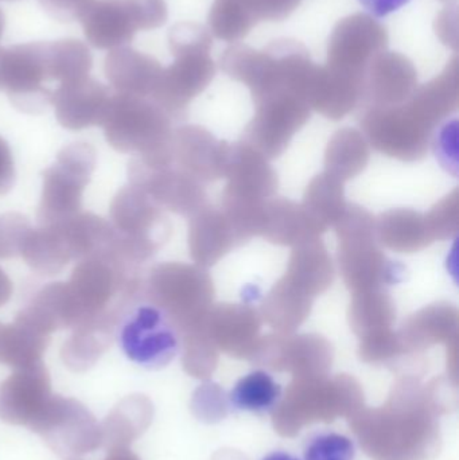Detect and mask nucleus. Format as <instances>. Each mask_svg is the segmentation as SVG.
Instances as JSON below:
<instances>
[{
    "mask_svg": "<svg viewBox=\"0 0 459 460\" xmlns=\"http://www.w3.org/2000/svg\"><path fill=\"white\" fill-rule=\"evenodd\" d=\"M212 46V34L202 24L182 22L172 27L169 48L175 59L169 67H163L151 94L167 113L182 110L209 85L216 75L210 57Z\"/></svg>",
    "mask_w": 459,
    "mask_h": 460,
    "instance_id": "nucleus-1",
    "label": "nucleus"
},
{
    "mask_svg": "<svg viewBox=\"0 0 459 460\" xmlns=\"http://www.w3.org/2000/svg\"><path fill=\"white\" fill-rule=\"evenodd\" d=\"M107 142L120 153L154 155L169 131V113L151 97L115 93L102 124Z\"/></svg>",
    "mask_w": 459,
    "mask_h": 460,
    "instance_id": "nucleus-2",
    "label": "nucleus"
},
{
    "mask_svg": "<svg viewBox=\"0 0 459 460\" xmlns=\"http://www.w3.org/2000/svg\"><path fill=\"white\" fill-rule=\"evenodd\" d=\"M119 346L127 358L145 369L167 367L180 351L172 316L155 303H140L119 322Z\"/></svg>",
    "mask_w": 459,
    "mask_h": 460,
    "instance_id": "nucleus-3",
    "label": "nucleus"
},
{
    "mask_svg": "<svg viewBox=\"0 0 459 460\" xmlns=\"http://www.w3.org/2000/svg\"><path fill=\"white\" fill-rule=\"evenodd\" d=\"M96 153L86 143H73L58 154L56 164L43 174L40 226L64 223L80 215L81 197L91 180Z\"/></svg>",
    "mask_w": 459,
    "mask_h": 460,
    "instance_id": "nucleus-4",
    "label": "nucleus"
},
{
    "mask_svg": "<svg viewBox=\"0 0 459 460\" xmlns=\"http://www.w3.org/2000/svg\"><path fill=\"white\" fill-rule=\"evenodd\" d=\"M48 42L0 48V92L22 112L38 113L51 104Z\"/></svg>",
    "mask_w": 459,
    "mask_h": 460,
    "instance_id": "nucleus-5",
    "label": "nucleus"
},
{
    "mask_svg": "<svg viewBox=\"0 0 459 460\" xmlns=\"http://www.w3.org/2000/svg\"><path fill=\"white\" fill-rule=\"evenodd\" d=\"M387 48V29L368 13H353L334 27L329 40L326 66L366 81L372 59Z\"/></svg>",
    "mask_w": 459,
    "mask_h": 460,
    "instance_id": "nucleus-6",
    "label": "nucleus"
},
{
    "mask_svg": "<svg viewBox=\"0 0 459 460\" xmlns=\"http://www.w3.org/2000/svg\"><path fill=\"white\" fill-rule=\"evenodd\" d=\"M110 97L112 93L107 86L86 75L59 84L54 91L51 104L56 108L57 120L62 127L84 129L102 126Z\"/></svg>",
    "mask_w": 459,
    "mask_h": 460,
    "instance_id": "nucleus-7",
    "label": "nucleus"
},
{
    "mask_svg": "<svg viewBox=\"0 0 459 460\" xmlns=\"http://www.w3.org/2000/svg\"><path fill=\"white\" fill-rule=\"evenodd\" d=\"M301 0H215L210 15L216 27L232 40H244L260 22L287 19Z\"/></svg>",
    "mask_w": 459,
    "mask_h": 460,
    "instance_id": "nucleus-8",
    "label": "nucleus"
},
{
    "mask_svg": "<svg viewBox=\"0 0 459 460\" xmlns=\"http://www.w3.org/2000/svg\"><path fill=\"white\" fill-rule=\"evenodd\" d=\"M417 69L406 56L385 50L369 64L364 93L377 105L387 108L411 97L417 89Z\"/></svg>",
    "mask_w": 459,
    "mask_h": 460,
    "instance_id": "nucleus-9",
    "label": "nucleus"
},
{
    "mask_svg": "<svg viewBox=\"0 0 459 460\" xmlns=\"http://www.w3.org/2000/svg\"><path fill=\"white\" fill-rule=\"evenodd\" d=\"M80 21L86 40L100 50L123 48L137 32L126 0H94Z\"/></svg>",
    "mask_w": 459,
    "mask_h": 460,
    "instance_id": "nucleus-10",
    "label": "nucleus"
},
{
    "mask_svg": "<svg viewBox=\"0 0 459 460\" xmlns=\"http://www.w3.org/2000/svg\"><path fill=\"white\" fill-rule=\"evenodd\" d=\"M162 70L155 58L127 46L113 49L105 57V75L116 93L151 97Z\"/></svg>",
    "mask_w": 459,
    "mask_h": 460,
    "instance_id": "nucleus-11",
    "label": "nucleus"
},
{
    "mask_svg": "<svg viewBox=\"0 0 459 460\" xmlns=\"http://www.w3.org/2000/svg\"><path fill=\"white\" fill-rule=\"evenodd\" d=\"M282 397V386L264 370H253L234 384L229 394L236 410L252 413H269Z\"/></svg>",
    "mask_w": 459,
    "mask_h": 460,
    "instance_id": "nucleus-12",
    "label": "nucleus"
},
{
    "mask_svg": "<svg viewBox=\"0 0 459 460\" xmlns=\"http://www.w3.org/2000/svg\"><path fill=\"white\" fill-rule=\"evenodd\" d=\"M48 54L51 81L59 84L86 77L93 64L88 46L77 40L48 42Z\"/></svg>",
    "mask_w": 459,
    "mask_h": 460,
    "instance_id": "nucleus-13",
    "label": "nucleus"
},
{
    "mask_svg": "<svg viewBox=\"0 0 459 460\" xmlns=\"http://www.w3.org/2000/svg\"><path fill=\"white\" fill-rule=\"evenodd\" d=\"M352 439L337 432H325L310 439L304 451L305 460H355Z\"/></svg>",
    "mask_w": 459,
    "mask_h": 460,
    "instance_id": "nucleus-14",
    "label": "nucleus"
},
{
    "mask_svg": "<svg viewBox=\"0 0 459 460\" xmlns=\"http://www.w3.org/2000/svg\"><path fill=\"white\" fill-rule=\"evenodd\" d=\"M137 30L159 29L166 23L169 10L164 0H126Z\"/></svg>",
    "mask_w": 459,
    "mask_h": 460,
    "instance_id": "nucleus-15",
    "label": "nucleus"
},
{
    "mask_svg": "<svg viewBox=\"0 0 459 460\" xmlns=\"http://www.w3.org/2000/svg\"><path fill=\"white\" fill-rule=\"evenodd\" d=\"M94 0H40L43 10L61 22H72L80 19Z\"/></svg>",
    "mask_w": 459,
    "mask_h": 460,
    "instance_id": "nucleus-16",
    "label": "nucleus"
},
{
    "mask_svg": "<svg viewBox=\"0 0 459 460\" xmlns=\"http://www.w3.org/2000/svg\"><path fill=\"white\" fill-rule=\"evenodd\" d=\"M457 5L446 8L441 15L437 18V35L441 38L442 42L447 46L457 48Z\"/></svg>",
    "mask_w": 459,
    "mask_h": 460,
    "instance_id": "nucleus-17",
    "label": "nucleus"
},
{
    "mask_svg": "<svg viewBox=\"0 0 459 460\" xmlns=\"http://www.w3.org/2000/svg\"><path fill=\"white\" fill-rule=\"evenodd\" d=\"M15 182V166L13 153L7 143L0 137V196H4Z\"/></svg>",
    "mask_w": 459,
    "mask_h": 460,
    "instance_id": "nucleus-18",
    "label": "nucleus"
},
{
    "mask_svg": "<svg viewBox=\"0 0 459 460\" xmlns=\"http://www.w3.org/2000/svg\"><path fill=\"white\" fill-rule=\"evenodd\" d=\"M363 7H366L372 15L377 18H384L391 13H395L399 8L406 5L410 0H358Z\"/></svg>",
    "mask_w": 459,
    "mask_h": 460,
    "instance_id": "nucleus-19",
    "label": "nucleus"
},
{
    "mask_svg": "<svg viewBox=\"0 0 459 460\" xmlns=\"http://www.w3.org/2000/svg\"><path fill=\"white\" fill-rule=\"evenodd\" d=\"M11 292H13V286H11L10 279L0 270V307L8 302Z\"/></svg>",
    "mask_w": 459,
    "mask_h": 460,
    "instance_id": "nucleus-20",
    "label": "nucleus"
},
{
    "mask_svg": "<svg viewBox=\"0 0 459 460\" xmlns=\"http://www.w3.org/2000/svg\"><path fill=\"white\" fill-rule=\"evenodd\" d=\"M263 460H299L296 458V456H291V454L283 453V451H277V453L269 454Z\"/></svg>",
    "mask_w": 459,
    "mask_h": 460,
    "instance_id": "nucleus-21",
    "label": "nucleus"
}]
</instances>
